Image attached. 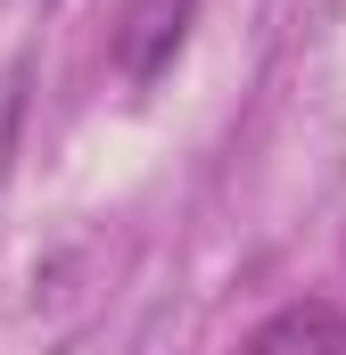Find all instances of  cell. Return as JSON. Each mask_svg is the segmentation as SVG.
<instances>
[{
  "instance_id": "obj_2",
  "label": "cell",
  "mask_w": 346,
  "mask_h": 355,
  "mask_svg": "<svg viewBox=\"0 0 346 355\" xmlns=\"http://www.w3.org/2000/svg\"><path fill=\"white\" fill-rule=\"evenodd\" d=\"M239 355H346V314H330V306H289Z\"/></svg>"
},
{
  "instance_id": "obj_1",
  "label": "cell",
  "mask_w": 346,
  "mask_h": 355,
  "mask_svg": "<svg viewBox=\"0 0 346 355\" xmlns=\"http://www.w3.org/2000/svg\"><path fill=\"white\" fill-rule=\"evenodd\" d=\"M190 25H198V0H124L116 42H107L116 75H124V83H157V75H173V58L190 50Z\"/></svg>"
}]
</instances>
